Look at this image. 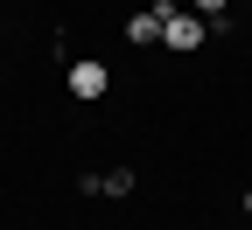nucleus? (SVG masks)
<instances>
[{"label": "nucleus", "mask_w": 252, "mask_h": 230, "mask_svg": "<svg viewBox=\"0 0 252 230\" xmlns=\"http://www.w3.org/2000/svg\"><path fill=\"white\" fill-rule=\"evenodd\" d=\"M98 188H105V195H133V175H126V168H112V175H105Z\"/></svg>", "instance_id": "20e7f679"}, {"label": "nucleus", "mask_w": 252, "mask_h": 230, "mask_svg": "<svg viewBox=\"0 0 252 230\" xmlns=\"http://www.w3.org/2000/svg\"><path fill=\"white\" fill-rule=\"evenodd\" d=\"M245 216H252V195H245Z\"/></svg>", "instance_id": "423d86ee"}, {"label": "nucleus", "mask_w": 252, "mask_h": 230, "mask_svg": "<svg viewBox=\"0 0 252 230\" xmlns=\"http://www.w3.org/2000/svg\"><path fill=\"white\" fill-rule=\"evenodd\" d=\"M161 42H168L175 56L203 49V14H182V7H168V21H161Z\"/></svg>", "instance_id": "f257e3e1"}, {"label": "nucleus", "mask_w": 252, "mask_h": 230, "mask_svg": "<svg viewBox=\"0 0 252 230\" xmlns=\"http://www.w3.org/2000/svg\"><path fill=\"white\" fill-rule=\"evenodd\" d=\"M105 84H112L105 63H91V56H77V63H70V98H84V105H91V98H105Z\"/></svg>", "instance_id": "f03ea898"}, {"label": "nucleus", "mask_w": 252, "mask_h": 230, "mask_svg": "<svg viewBox=\"0 0 252 230\" xmlns=\"http://www.w3.org/2000/svg\"><path fill=\"white\" fill-rule=\"evenodd\" d=\"M196 14H203V21H217V14H224V0H196Z\"/></svg>", "instance_id": "39448f33"}, {"label": "nucleus", "mask_w": 252, "mask_h": 230, "mask_svg": "<svg viewBox=\"0 0 252 230\" xmlns=\"http://www.w3.org/2000/svg\"><path fill=\"white\" fill-rule=\"evenodd\" d=\"M126 42H140V49H147V42H161V14H154V7L133 14V21H126Z\"/></svg>", "instance_id": "7ed1b4c3"}]
</instances>
